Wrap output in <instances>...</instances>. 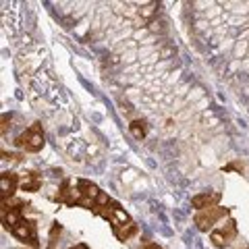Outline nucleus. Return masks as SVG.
I'll use <instances>...</instances> for the list:
<instances>
[{
	"instance_id": "nucleus-1",
	"label": "nucleus",
	"mask_w": 249,
	"mask_h": 249,
	"mask_svg": "<svg viewBox=\"0 0 249 249\" xmlns=\"http://www.w3.org/2000/svg\"><path fill=\"white\" fill-rule=\"evenodd\" d=\"M44 143H46L44 142V131H42L40 123H34L29 129H25L17 139H15V145L21 147V150H25V152H31V154L40 152L44 147Z\"/></svg>"
},
{
	"instance_id": "nucleus-2",
	"label": "nucleus",
	"mask_w": 249,
	"mask_h": 249,
	"mask_svg": "<svg viewBox=\"0 0 249 249\" xmlns=\"http://www.w3.org/2000/svg\"><path fill=\"white\" fill-rule=\"evenodd\" d=\"M11 235H13L15 239L23 241V243H27L31 249H37V247H40V241H37V227H36L34 220L21 218V220L11 229Z\"/></svg>"
},
{
	"instance_id": "nucleus-3",
	"label": "nucleus",
	"mask_w": 249,
	"mask_h": 249,
	"mask_svg": "<svg viewBox=\"0 0 249 249\" xmlns=\"http://www.w3.org/2000/svg\"><path fill=\"white\" fill-rule=\"evenodd\" d=\"M77 189H79V204H77V208H85V210H91L93 212L100 196H102L104 191H100L98 185H93L91 181H85V178L77 181Z\"/></svg>"
},
{
	"instance_id": "nucleus-4",
	"label": "nucleus",
	"mask_w": 249,
	"mask_h": 249,
	"mask_svg": "<svg viewBox=\"0 0 249 249\" xmlns=\"http://www.w3.org/2000/svg\"><path fill=\"white\" fill-rule=\"evenodd\" d=\"M224 216H229V208H208V210H199L193 220H196L197 229L201 232H208V231H212L214 224Z\"/></svg>"
},
{
	"instance_id": "nucleus-5",
	"label": "nucleus",
	"mask_w": 249,
	"mask_h": 249,
	"mask_svg": "<svg viewBox=\"0 0 249 249\" xmlns=\"http://www.w3.org/2000/svg\"><path fill=\"white\" fill-rule=\"evenodd\" d=\"M235 237H237V222H235V220H229L222 229L212 231V235H210V241H212L216 247H227Z\"/></svg>"
},
{
	"instance_id": "nucleus-6",
	"label": "nucleus",
	"mask_w": 249,
	"mask_h": 249,
	"mask_svg": "<svg viewBox=\"0 0 249 249\" xmlns=\"http://www.w3.org/2000/svg\"><path fill=\"white\" fill-rule=\"evenodd\" d=\"M56 201L75 208L77 204H79V189H77V187H73V183L67 178V181H62V185H60L58 196H56Z\"/></svg>"
},
{
	"instance_id": "nucleus-7",
	"label": "nucleus",
	"mask_w": 249,
	"mask_h": 249,
	"mask_svg": "<svg viewBox=\"0 0 249 249\" xmlns=\"http://www.w3.org/2000/svg\"><path fill=\"white\" fill-rule=\"evenodd\" d=\"M220 193L218 191H206V193H199V196H193L191 197V206L196 210H208V208H216V204L220 201Z\"/></svg>"
},
{
	"instance_id": "nucleus-8",
	"label": "nucleus",
	"mask_w": 249,
	"mask_h": 249,
	"mask_svg": "<svg viewBox=\"0 0 249 249\" xmlns=\"http://www.w3.org/2000/svg\"><path fill=\"white\" fill-rule=\"evenodd\" d=\"M19 183H21L19 175H15V173H2V177H0V191H2V199H11L13 193L17 191Z\"/></svg>"
},
{
	"instance_id": "nucleus-9",
	"label": "nucleus",
	"mask_w": 249,
	"mask_h": 249,
	"mask_svg": "<svg viewBox=\"0 0 249 249\" xmlns=\"http://www.w3.org/2000/svg\"><path fill=\"white\" fill-rule=\"evenodd\" d=\"M19 187H21V191H29V193L40 191V187H42V175H37V173H27V175H23Z\"/></svg>"
},
{
	"instance_id": "nucleus-10",
	"label": "nucleus",
	"mask_w": 249,
	"mask_h": 249,
	"mask_svg": "<svg viewBox=\"0 0 249 249\" xmlns=\"http://www.w3.org/2000/svg\"><path fill=\"white\" fill-rule=\"evenodd\" d=\"M135 232H137V224L131 220L129 224H124V227L116 229V231H114V235H116V239H119V241H127L129 237H133Z\"/></svg>"
},
{
	"instance_id": "nucleus-11",
	"label": "nucleus",
	"mask_w": 249,
	"mask_h": 249,
	"mask_svg": "<svg viewBox=\"0 0 249 249\" xmlns=\"http://www.w3.org/2000/svg\"><path fill=\"white\" fill-rule=\"evenodd\" d=\"M129 131H131V135H133L135 139H145V135H147V124L143 123V121H133L129 124Z\"/></svg>"
},
{
	"instance_id": "nucleus-12",
	"label": "nucleus",
	"mask_w": 249,
	"mask_h": 249,
	"mask_svg": "<svg viewBox=\"0 0 249 249\" xmlns=\"http://www.w3.org/2000/svg\"><path fill=\"white\" fill-rule=\"evenodd\" d=\"M60 231H62V227L60 224H54L52 227V231H50V243H48V249H54L56 247V243H58V235H60Z\"/></svg>"
},
{
	"instance_id": "nucleus-13",
	"label": "nucleus",
	"mask_w": 249,
	"mask_h": 249,
	"mask_svg": "<svg viewBox=\"0 0 249 249\" xmlns=\"http://www.w3.org/2000/svg\"><path fill=\"white\" fill-rule=\"evenodd\" d=\"M11 123V114H2V135L6 133V127H9Z\"/></svg>"
},
{
	"instance_id": "nucleus-14",
	"label": "nucleus",
	"mask_w": 249,
	"mask_h": 249,
	"mask_svg": "<svg viewBox=\"0 0 249 249\" xmlns=\"http://www.w3.org/2000/svg\"><path fill=\"white\" fill-rule=\"evenodd\" d=\"M143 249H162V247H160V245H156V243H147Z\"/></svg>"
},
{
	"instance_id": "nucleus-15",
	"label": "nucleus",
	"mask_w": 249,
	"mask_h": 249,
	"mask_svg": "<svg viewBox=\"0 0 249 249\" xmlns=\"http://www.w3.org/2000/svg\"><path fill=\"white\" fill-rule=\"evenodd\" d=\"M71 249H89V247L85 245V243H79V245H75V247H71Z\"/></svg>"
}]
</instances>
